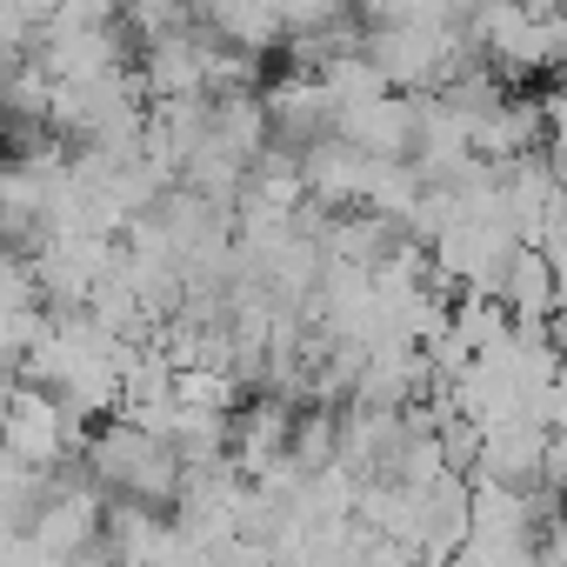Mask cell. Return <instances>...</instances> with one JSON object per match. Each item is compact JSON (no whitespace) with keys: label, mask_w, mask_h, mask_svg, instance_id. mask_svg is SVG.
Here are the masks:
<instances>
[{"label":"cell","mask_w":567,"mask_h":567,"mask_svg":"<svg viewBox=\"0 0 567 567\" xmlns=\"http://www.w3.org/2000/svg\"><path fill=\"white\" fill-rule=\"evenodd\" d=\"M87 454V481L107 494V501H127V507H174L181 494V447L127 414H107V427H94L81 441Z\"/></svg>","instance_id":"1"},{"label":"cell","mask_w":567,"mask_h":567,"mask_svg":"<svg viewBox=\"0 0 567 567\" xmlns=\"http://www.w3.org/2000/svg\"><path fill=\"white\" fill-rule=\"evenodd\" d=\"M81 414H68L61 394L34 388V381H14L0 388V454L34 467V474H54L74 447H81Z\"/></svg>","instance_id":"2"},{"label":"cell","mask_w":567,"mask_h":567,"mask_svg":"<svg viewBox=\"0 0 567 567\" xmlns=\"http://www.w3.org/2000/svg\"><path fill=\"white\" fill-rule=\"evenodd\" d=\"M560 441H567V434H560Z\"/></svg>","instance_id":"7"},{"label":"cell","mask_w":567,"mask_h":567,"mask_svg":"<svg viewBox=\"0 0 567 567\" xmlns=\"http://www.w3.org/2000/svg\"><path fill=\"white\" fill-rule=\"evenodd\" d=\"M28 308H41V295H34V267H28V254L0 247V315H28Z\"/></svg>","instance_id":"5"},{"label":"cell","mask_w":567,"mask_h":567,"mask_svg":"<svg viewBox=\"0 0 567 567\" xmlns=\"http://www.w3.org/2000/svg\"><path fill=\"white\" fill-rule=\"evenodd\" d=\"M494 301L507 308V321H514V328H547V315L560 308V295H554V267H547V254H540V247H520V254L507 260Z\"/></svg>","instance_id":"4"},{"label":"cell","mask_w":567,"mask_h":567,"mask_svg":"<svg viewBox=\"0 0 567 567\" xmlns=\"http://www.w3.org/2000/svg\"><path fill=\"white\" fill-rule=\"evenodd\" d=\"M194 14H200V28H207L220 48L254 54V61H260L267 48L288 41V21H280L274 0H194Z\"/></svg>","instance_id":"3"},{"label":"cell","mask_w":567,"mask_h":567,"mask_svg":"<svg viewBox=\"0 0 567 567\" xmlns=\"http://www.w3.org/2000/svg\"><path fill=\"white\" fill-rule=\"evenodd\" d=\"M540 254H547V267H554V295H560V308H567V240H547Z\"/></svg>","instance_id":"6"}]
</instances>
